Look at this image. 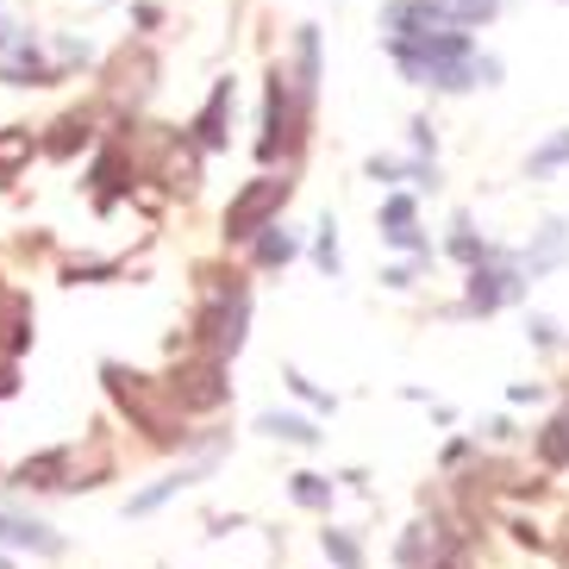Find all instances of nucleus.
I'll use <instances>...</instances> for the list:
<instances>
[{"label": "nucleus", "instance_id": "3", "mask_svg": "<svg viewBox=\"0 0 569 569\" xmlns=\"http://www.w3.org/2000/svg\"><path fill=\"white\" fill-rule=\"evenodd\" d=\"M169 395H176L182 407H194V413L219 407L226 395H232V382H226V357H194V363H176V376H169Z\"/></svg>", "mask_w": 569, "mask_h": 569}, {"label": "nucleus", "instance_id": "21", "mask_svg": "<svg viewBox=\"0 0 569 569\" xmlns=\"http://www.w3.org/2000/svg\"><path fill=\"white\" fill-rule=\"evenodd\" d=\"M295 501H301V507H326V501H332V488L319 482V476H295Z\"/></svg>", "mask_w": 569, "mask_h": 569}, {"label": "nucleus", "instance_id": "9", "mask_svg": "<svg viewBox=\"0 0 569 569\" xmlns=\"http://www.w3.org/2000/svg\"><path fill=\"white\" fill-rule=\"evenodd\" d=\"M0 545H26V551H44V557L63 551V538L44 532L38 519H19V513H0Z\"/></svg>", "mask_w": 569, "mask_h": 569}, {"label": "nucleus", "instance_id": "11", "mask_svg": "<svg viewBox=\"0 0 569 569\" xmlns=\"http://www.w3.org/2000/svg\"><path fill=\"white\" fill-rule=\"evenodd\" d=\"M7 82H13V88H26V82H32V88H44V82H57V69L44 63V57H38L32 44H19V51L7 57Z\"/></svg>", "mask_w": 569, "mask_h": 569}, {"label": "nucleus", "instance_id": "29", "mask_svg": "<svg viewBox=\"0 0 569 569\" xmlns=\"http://www.w3.org/2000/svg\"><path fill=\"white\" fill-rule=\"evenodd\" d=\"M0 569H13V563H0Z\"/></svg>", "mask_w": 569, "mask_h": 569}, {"label": "nucleus", "instance_id": "10", "mask_svg": "<svg viewBox=\"0 0 569 569\" xmlns=\"http://www.w3.org/2000/svg\"><path fill=\"white\" fill-rule=\"evenodd\" d=\"M382 232H388V244L426 257V238H419V226H413V201H407V194H395V201L382 207Z\"/></svg>", "mask_w": 569, "mask_h": 569}, {"label": "nucleus", "instance_id": "12", "mask_svg": "<svg viewBox=\"0 0 569 569\" xmlns=\"http://www.w3.org/2000/svg\"><path fill=\"white\" fill-rule=\"evenodd\" d=\"M213 457H219V451H213ZM213 457H207V463H194V469H182V476H169V482H157V488H144V495H138V501H132V513H151V507H163L169 495H176V488L201 482L207 469H213Z\"/></svg>", "mask_w": 569, "mask_h": 569}, {"label": "nucleus", "instance_id": "20", "mask_svg": "<svg viewBox=\"0 0 569 569\" xmlns=\"http://www.w3.org/2000/svg\"><path fill=\"white\" fill-rule=\"evenodd\" d=\"M326 557H332L338 569H363V557H357V545L345 532H332V526H326Z\"/></svg>", "mask_w": 569, "mask_h": 569}, {"label": "nucleus", "instance_id": "25", "mask_svg": "<svg viewBox=\"0 0 569 569\" xmlns=\"http://www.w3.org/2000/svg\"><path fill=\"white\" fill-rule=\"evenodd\" d=\"M19 151H32V144H26L19 132H7V138H0V163H7V157H19Z\"/></svg>", "mask_w": 569, "mask_h": 569}, {"label": "nucleus", "instance_id": "24", "mask_svg": "<svg viewBox=\"0 0 569 569\" xmlns=\"http://www.w3.org/2000/svg\"><path fill=\"white\" fill-rule=\"evenodd\" d=\"M538 451H545V463H569V438H563V426H551V432H545V445H538Z\"/></svg>", "mask_w": 569, "mask_h": 569}, {"label": "nucleus", "instance_id": "19", "mask_svg": "<svg viewBox=\"0 0 569 569\" xmlns=\"http://www.w3.org/2000/svg\"><path fill=\"white\" fill-rule=\"evenodd\" d=\"M313 257H319V269H326V276H338V269H345V263H338V226H332V219L319 226V244H313Z\"/></svg>", "mask_w": 569, "mask_h": 569}, {"label": "nucleus", "instance_id": "14", "mask_svg": "<svg viewBox=\"0 0 569 569\" xmlns=\"http://www.w3.org/2000/svg\"><path fill=\"white\" fill-rule=\"evenodd\" d=\"M257 426H263L269 438H288V445H313V438H319V426H307L301 413H263Z\"/></svg>", "mask_w": 569, "mask_h": 569}, {"label": "nucleus", "instance_id": "1", "mask_svg": "<svg viewBox=\"0 0 569 569\" xmlns=\"http://www.w3.org/2000/svg\"><path fill=\"white\" fill-rule=\"evenodd\" d=\"M301 101L288 94L282 69H269V101H263V144H257V157L263 163H276V157H288L295 144H301Z\"/></svg>", "mask_w": 569, "mask_h": 569}, {"label": "nucleus", "instance_id": "26", "mask_svg": "<svg viewBox=\"0 0 569 569\" xmlns=\"http://www.w3.org/2000/svg\"><path fill=\"white\" fill-rule=\"evenodd\" d=\"M13 388H19V376H13V369H7V363H0V401H7Z\"/></svg>", "mask_w": 569, "mask_h": 569}, {"label": "nucleus", "instance_id": "6", "mask_svg": "<svg viewBox=\"0 0 569 569\" xmlns=\"http://www.w3.org/2000/svg\"><path fill=\"white\" fill-rule=\"evenodd\" d=\"M244 319H251V295L244 288H226V301L207 313V345H213V357H232L244 345Z\"/></svg>", "mask_w": 569, "mask_h": 569}, {"label": "nucleus", "instance_id": "23", "mask_svg": "<svg viewBox=\"0 0 569 569\" xmlns=\"http://www.w3.org/2000/svg\"><path fill=\"white\" fill-rule=\"evenodd\" d=\"M451 251L463 257V263H476V257H488V251H482V238H476V232H463V219H457V238H451Z\"/></svg>", "mask_w": 569, "mask_h": 569}, {"label": "nucleus", "instance_id": "2", "mask_svg": "<svg viewBox=\"0 0 569 569\" xmlns=\"http://www.w3.org/2000/svg\"><path fill=\"white\" fill-rule=\"evenodd\" d=\"M101 376H107V388H113V401L126 407V413H132L138 426L157 438V445H176V438H182V426H169L163 401H157L151 388H144V376H132V369H119V363H107Z\"/></svg>", "mask_w": 569, "mask_h": 569}, {"label": "nucleus", "instance_id": "27", "mask_svg": "<svg viewBox=\"0 0 569 569\" xmlns=\"http://www.w3.org/2000/svg\"><path fill=\"white\" fill-rule=\"evenodd\" d=\"M7 38H13V26H7V19H0V44H7Z\"/></svg>", "mask_w": 569, "mask_h": 569}, {"label": "nucleus", "instance_id": "15", "mask_svg": "<svg viewBox=\"0 0 569 569\" xmlns=\"http://www.w3.org/2000/svg\"><path fill=\"white\" fill-rule=\"evenodd\" d=\"M288 257H295V238H288L282 226H276V219H269V232L257 238V263H263V269H282Z\"/></svg>", "mask_w": 569, "mask_h": 569}, {"label": "nucleus", "instance_id": "5", "mask_svg": "<svg viewBox=\"0 0 569 569\" xmlns=\"http://www.w3.org/2000/svg\"><path fill=\"white\" fill-rule=\"evenodd\" d=\"M513 295H526V276L519 269H507V263H469V307L476 313H495L501 301H513Z\"/></svg>", "mask_w": 569, "mask_h": 569}, {"label": "nucleus", "instance_id": "17", "mask_svg": "<svg viewBox=\"0 0 569 569\" xmlns=\"http://www.w3.org/2000/svg\"><path fill=\"white\" fill-rule=\"evenodd\" d=\"M69 457L63 451H51V457H32V463H19V476L13 482H26V488H51L57 482V469H63Z\"/></svg>", "mask_w": 569, "mask_h": 569}, {"label": "nucleus", "instance_id": "4", "mask_svg": "<svg viewBox=\"0 0 569 569\" xmlns=\"http://www.w3.org/2000/svg\"><path fill=\"white\" fill-rule=\"evenodd\" d=\"M282 201H288V182H282V176H263V182H251L232 207H226V238H251L257 226H269V219H276V207H282Z\"/></svg>", "mask_w": 569, "mask_h": 569}, {"label": "nucleus", "instance_id": "18", "mask_svg": "<svg viewBox=\"0 0 569 569\" xmlns=\"http://www.w3.org/2000/svg\"><path fill=\"white\" fill-rule=\"evenodd\" d=\"M557 163H569V132H557L551 144H538V151H532V163H526V176H551Z\"/></svg>", "mask_w": 569, "mask_h": 569}, {"label": "nucleus", "instance_id": "7", "mask_svg": "<svg viewBox=\"0 0 569 569\" xmlns=\"http://www.w3.org/2000/svg\"><path fill=\"white\" fill-rule=\"evenodd\" d=\"M226 132H232V76L213 88V101H207L201 119H194V138H201L207 151H219V144H226Z\"/></svg>", "mask_w": 569, "mask_h": 569}, {"label": "nucleus", "instance_id": "16", "mask_svg": "<svg viewBox=\"0 0 569 569\" xmlns=\"http://www.w3.org/2000/svg\"><path fill=\"white\" fill-rule=\"evenodd\" d=\"M82 144H88V113L57 119V132H51V157H69V151H82Z\"/></svg>", "mask_w": 569, "mask_h": 569}, {"label": "nucleus", "instance_id": "28", "mask_svg": "<svg viewBox=\"0 0 569 569\" xmlns=\"http://www.w3.org/2000/svg\"><path fill=\"white\" fill-rule=\"evenodd\" d=\"M557 426H563V438H569V413H563V419H557Z\"/></svg>", "mask_w": 569, "mask_h": 569}, {"label": "nucleus", "instance_id": "8", "mask_svg": "<svg viewBox=\"0 0 569 569\" xmlns=\"http://www.w3.org/2000/svg\"><path fill=\"white\" fill-rule=\"evenodd\" d=\"M563 257H569V226H563V219H545L538 244L526 251V282H532V276H545V269H557Z\"/></svg>", "mask_w": 569, "mask_h": 569}, {"label": "nucleus", "instance_id": "13", "mask_svg": "<svg viewBox=\"0 0 569 569\" xmlns=\"http://www.w3.org/2000/svg\"><path fill=\"white\" fill-rule=\"evenodd\" d=\"M438 557V532L419 519V526H407V538H401V569H426Z\"/></svg>", "mask_w": 569, "mask_h": 569}, {"label": "nucleus", "instance_id": "22", "mask_svg": "<svg viewBox=\"0 0 569 569\" xmlns=\"http://www.w3.org/2000/svg\"><path fill=\"white\" fill-rule=\"evenodd\" d=\"M288 388H295L301 401H313L319 413H332V395H326V388H313V382H307V376H301V369H288Z\"/></svg>", "mask_w": 569, "mask_h": 569}]
</instances>
